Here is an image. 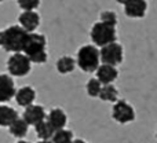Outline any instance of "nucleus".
I'll list each match as a JSON object with an SVG mask.
<instances>
[{"label": "nucleus", "mask_w": 157, "mask_h": 143, "mask_svg": "<svg viewBox=\"0 0 157 143\" xmlns=\"http://www.w3.org/2000/svg\"><path fill=\"white\" fill-rule=\"evenodd\" d=\"M28 35L29 33L25 32L19 25H11L7 29L3 30L2 48H4L8 52H13V54H19L24 51Z\"/></svg>", "instance_id": "f03ea898"}, {"label": "nucleus", "mask_w": 157, "mask_h": 143, "mask_svg": "<svg viewBox=\"0 0 157 143\" xmlns=\"http://www.w3.org/2000/svg\"><path fill=\"white\" fill-rule=\"evenodd\" d=\"M102 84L101 81L98 80L97 77L95 78H90L87 81V85H86V89H87V94L90 95L91 98H99V94L102 91Z\"/></svg>", "instance_id": "412c9836"}, {"label": "nucleus", "mask_w": 157, "mask_h": 143, "mask_svg": "<svg viewBox=\"0 0 157 143\" xmlns=\"http://www.w3.org/2000/svg\"><path fill=\"white\" fill-rule=\"evenodd\" d=\"M95 73H97V78L101 81L102 85L113 84L119 77V70L114 66H109V65H101Z\"/></svg>", "instance_id": "ddd939ff"}, {"label": "nucleus", "mask_w": 157, "mask_h": 143, "mask_svg": "<svg viewBox=\"0 0 157 143\" xmlns=\"http://www.w3.org/2000/svg\"><path fill=\"white\" fill-rule=\"evenodd\" d=\"M99 54H101V62H102V65L114 66V68H117L123 62V57H124L123 46L119 43H113L106 47H102L99 50Z\"/></svg>", "instance_id": "423d86ee"}, {"label": "nucleus", "mask_w": 157, "mask_h": 143, "mask_svg": "<svg viewBox=\"0 0 157 143\" xmlns=\"http://www.w3.org/2000/svg\"><path fill=\"white\" fill-rule=\"evenodd\" d=\"M72 143H87L86 141H83V139H75Z\"/></svg>", "instance_id": "b1692460"}, {"label": "nucleus", "mask_w": 157, "mask_h": 143, "mask_svg": "<svg viewBox=\"0 0 157 143\" xmlns=\"http://www.w3.org/2000/svg\"><path fill=\"white\" fill-rule=\"evenodd\" d=\"M156 136H157V131H156Z\"/></svg>", "instance_id": "cd10ccee"}, {"label": "nucleus", "mask_w": 157, "mask_h": 143, "mask_svg": "<svg viewBox=\"0 0 157 143\" xmlns=\"http://www.w3.org/2000/svg\"><path fill=\"white\" fill-rule=\"evenodd\" d=\"M35 99H36V91H35V88H32V87H29V85L21 87L15 94L17 103L25 109H26L28 106L33 105Z\"/></svg>", "instance_id": "4468645a"}, {"label": "nucleus", "mask_w": 157, "mask_h": 143, "mask_svg": "<svg viewBox=\"0 0 157 143\" xmlns=\"http://www.w3.org/2000/svg\"><path fill=\"white\" fill-rule=\"evenodd\" d=\"M124 6V13L130 18H144L147 10V3L145 0H127L121 2Z\"/></svg>", "instance_id": "9b49d317"}, {"label": "nucleus", "mask_w": 157, "mask_h": 143, "mask_svg": "<svg viewBox=\"0 0 157 143\" xmlns=\"http://www.w3.org/2000/svg\"><path fill=\"white\" fill-rule=\"evenodd\" d=\"M90 37H91L92 43L98 47H106L109 44L116 43L117 39V30L114 26H109L102 22H95L91 28L90 32Z\"/></svg>", "instance_id": "20e7f679"}, {"label": "nucleus", "mask_w": 157, "mask_h": 143, "mask_svg": "<svg viewBox=\"0 0 157 143\" xmlns=\"http://www.w3.org/2000/svg\"><path fill=\"white\" fill-rule=\"evenodd\" d=\"M28 128H29V125L25 122V120L18 119L8 130H10V134L14 136V138H18L22 141V138H25V135L28 134Z\"/></svg>", "instance_id": "a211bd4d"}, {"label": "nucleus", "mask_w": 157, "mask_h": 143, "mask_svg": "<svg viewBox=\"0 0 157 143\" xmlns=\"http://www.w3.org/2000/svg\"><path fill=\"white\" fill-rule=\"evenodd\" d=\"M75 139H73V132L71 130H59V131H55L54 136H52L51 142L52 143H72Z\"/></svg>", "instance_id": "aec40b11"}, {"label": "nucleus", "mask_w": 157, "mask_h": 143, "mask_svg": "<svg viewBox=\"0 0 157 143\" xmlns=\"http://www.w3.org/2000/svg\"><path fill=\"white\" fill-rule=\"evenodd\" d=\"M19 26L28 33H35L40 25V15L36 11H24L18 17Z\"/></svg>", "instance_id": "9d476101"}, {"label": "nucleus", "mask_w": 157, "mask_h": 143, "mask_svg": "<svg viewBox=\"0 0 157 143\" xmlns=\"http://www.w3.org/2000/svg\"><path fill=\"white\" fill-rule=\"evenodd\" d=\"M47 122L55 131L63 130L66 127V122H68V116L61 107H54L50 110V113H47Z\"/></svg>", "instance_id": "f8f14e48"}, {"label": "nucleus", "mask_w": 157, "mask_h": 143, "mask_svg": "<svg viewBox=\"0 0 157 143\" xmlns=\"http://www.w3.org/2000/svg\"><path fill=\"white\" fill-rule=\"evenodd\" d=\"M117 98H119V91L117 88L113 85V84H109V85H103L102 91L99 94V99L103 100V102H114L116 103Z\"/></svg>", "instance_id": "6ab92c4d"}, {"label": "nucleus", "mask_w": 157, "mask_h": 143, "mask_svg": "<svg viewBox=\"0 0 157 143\" xmlns=\"http://www.w3.org/2000/svg\"><path fill=\"white\" fill-rule=\"evenodd\" d=\"M15 84L10 74L0 73V102H8L15 98Z\"/></svg>", "instance_id": "1a4fd4ad"}, {"label": "nucleus", "mask_w": 157, "mask_h": 143, "mask_svg": "<svg viewBox=\"0 0 157 143\" xmlns=\"http://www.w3.org/2000/svg\"><path fill=\"white\" fill-rule=\"evenodd\" d=\"M39 0H18V6L24 11H35L39 7Z\"/></svg>", "instance_id": "5701e85b"}, {"label": "nucleus", "mask_w": 157, "mask_h": 143, "mask_svg": "<svg viewBox=\"0 0 157 143\" xmlns=\"http://www.w3.org/2000/svg\"><path fill=\"white\" fill-rule=\"evenodd\" d=\"M30 69H32V62L24 52L13 54L7 61V70L10 76H14V77H24L29 74Z\"/></svg>", "instance_id": "39448f33"}, {"label": "nucleus", "mask_w": 157, "mask_h": 143, "mask_svg": "<svg viewBox=\"0 0 157 143\" xmlns=\"http://www.w3.org/2000/svg\"><path fill=\"white\" fill-rule=\"evenodd\" d=\"M76 59L72 57H68V55H65V57H61L57 61V63H55V66H57V70L58 73H61V74H68V73H72L75 70V68H76Z\"/></svg>", "instance_id": "dca6fc26"}, {"label": "nucleus", "mask_w": 157, "mask_h": 143, "mask_svg": "<svg viewBox=\"0 0 157 143\" xmlns=\"http://www.w3.org/2000/svg\"><path fill=\"white\" fill-rule=\"evenodd\" d=\"M17 143H29V142H26V141H18Z\"/></svg>", "instance_id": "bb28decb"}, {"label": "nucleus", "mask_w": 157, "mask_h": 143, "mask_svg": "<svg viewBox=\"0 0 157 143\" xmlns=\"http://www.w3.org/2000/svg\"><path fill=\"white\" fill-rule=\"evenodd\" d=\"M35 131H36L37 138L40 139V141H51L52 136H54V134H55V130L47 122V120L36 125Z\"/></svg>", "instance_id": "f3484780"}, {"label": "nucleus", "mask_w": 157, "mask_h": 143, "mask_svg": "<svg viewBox=\"0 0 157 143\" xmlns=\"http://www.w3.org/2000/svg\"><path fill=\"white\" fill-rule=\"evenodd\" d=\"M112 117L119 124H128V122H132L135 120V110L127 100L120 99L116 103H113Z\"/></svg>", "instance_id": "0eeeda50"}, {"label": "nucleus", "mask_w": 157, "mask_h": 143, "mask_svg": "<svg viewBox=\"0 0 157 143\" xmlns=\"http://www.w3.org/2000/svg\"><path fill=\"white\" fill-rule=\"evenodd\" d=\"M77 66L86 73H94L98 70L101 63V54L99 50L92 44H86L80 47L76 57Z\"/></svg>", "instance_id": "7ed1b4c3"}, {"label": "nucleus", "mask_w": 157, "mask_h": 143, "mask_svg": "<svg viewBox=\"0 0 157 143\" xmlns=\"http://www.w3.org/2000/svg\"><path fill=\"white\" fill-rule=\"evenodd\" d=\"M99 22L105 25H109V26H114L116 28L117 25V15L113 13V11H102L101 13V18Z\"/></svg>", "instance_id": "4be33fe9"}, {"label": "nucleus", "mask_w": 157, "mask_h": 143, "mask_svg": "<svg viewBox=\"0 0 157 143\" xmlns=\"http://www.w3.org/2000/svg\"><path fill=\"white\" fill-rule=\"evenodd\" d=\"M22 119L25 120L28 125H37L40 122L46 121L47 120V113H46V109L43 107L41 105H30L28 106L26 109L24 110L22 113Z\"/></svg>", "instance_id": "6e6552de"}, {"label": "nucleus", "mask_w": 157, "mask_h": 143, "mask_svg": "<svg viewBox=\"0 0 157 143\" xmlns=\"http://www.w3.org/2000/svg\"><path fill=\"white\" fill-rule=\"evenodd\" d=\"M37 143H52L51 141H39Z\"/></svg>", "instance_id": "a878e982"}, {"label": "nucleus", "mask_w": 157, "mask_h": 143, "mask_svg": "<svg viewBox=\"0 0 157 143\" xmlns=\"http://www.w3.org/2000/svg\"><path fill=\"white\" fill-rule=\"evenodd\" d=\"M18 119L19 117L15 109L7 105H0V127L10 128Z\"/></svg>", "instance_id": "2eb2a0df"}, {"label": "nucleus", "mask_w": 157, "mask_h": 143, "mask_svg": "<svg viewBox=\"0 0 157 143\" xmlns=\"http://www.w3.org/2000/svg\"><path fill=\"white\" fill-rule=\"evenodd\" d=\"M46 46H47V39L44 35L41 33H29L25 41V47H24V54L29 58V61L32 63H41L47 62V51H46Z\"/></svg>", "instance_id": "f257e3e1"}, {"label": "nucleus", "mask_w": 157, "mask_h": 143, "mask_svg": "<svg viewBox=\"0 0 157 143\" xmlns=\"http://www.w3.org/2000/svg\"><path fill=\"white\" fill-rule=\"evenodd\" d=\"M2 41H3V30H0V47H2Z\"/></svg>", "instance_id": "393cba45"}]
</instances>
